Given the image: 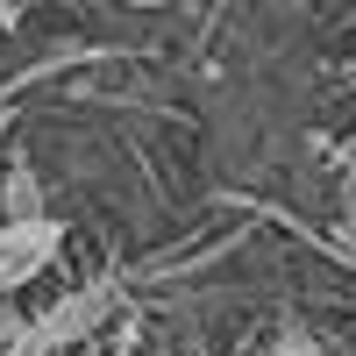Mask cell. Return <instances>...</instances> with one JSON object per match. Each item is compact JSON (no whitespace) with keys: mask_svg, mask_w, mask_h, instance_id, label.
Masks as SVG:
<instances>
[{"mask_svg":"<svg viewBox=\"0 0 356 356\" xmlns=\"http://www.w3.org/2000/svg\"><path fill=\"white\" fill-rule=\"evenodd\" d=\"M342 164H349V171H356V129H349V143H342Z\"/></svg>","mask_w":356,"mask_h":356,"instance_id":"obj_6","label":"cell"},{"mask_svg":"<svg viewBox=\"0 0 356 356\" xmlns=\"http://www.w3.org/2000/svg\"><path fill=\"white\" fill-rule=\"evenodd\" d=\"M0 8H22V0H0Z\"/></svg>","mask_w":356,"mask_h":356,"instance_id":"obj_7","label":"cell"},{"mask_svg":"<svg viewBox=\"0 0 356 356\" xmlns=\"http://www.w3.org/2000/svg\"><path fill=\"white\" fill-rule=\"evenodd\" d=\"M0 207H8V214H43V178H36L29 157L8 164V178H0Z\"/></svg>","mask_w":356,"mask_h":356,"instance_id":"obj_3","label":"cell"},{"mask_svg":"<svg viewBox=\"0 0 356 356\" xmlns=\"http://www.w3.org/2000/svg\"><path fill=\"white\" fill-rule=\"evenodd\" d=\"M114 8H178V0H114Z\"/></svg>","mask_w":356,"mask_h":356,"instance_id":"obj_5","label":"cell"},{"mask_svg":"<svg viewBox=\"0 0 356 356\" xmlns=\"http://www.w3.org/2000/svg\"><path fill=\"white\" fill-rule=\"evenodd\" d=\"M264 356H321V342L300 328V321H285V328H278V342L264 349Z\"/></svg>","mask_w":356,"mask_h":356,"instance_id":"obj_4","label":"cell"},{"mask_svg":"<svg viewBox=\"0 0 356 356\" xmlns=\"http://www.w3.org/2000/svg\"><path fill=\"white\" fill-rule=\"evenodd\" d=\"M114 307H122V278H86V285H72L65 300H50L36 321L22 328V356H65V349H86L107 321H114Z\"/></svg>","mask_w":356,"mask_h":356,"instance_id":"obj_1","label":"cell"},{"mask_svg":"<svg viewBox=\"0 0 356 356\" xmlns=\"http://www.w3.org/2000/svg\"><path fill=\"white\" fill-rule=\"evenodd\" d=\"M57 250H65V221L57 214H8L0 221V300L36 285L57 264Z\"/></svg>","mask_w":356,"mask_h":356,"instance_id":"obj_2","label":"cell"}]
</instances>
